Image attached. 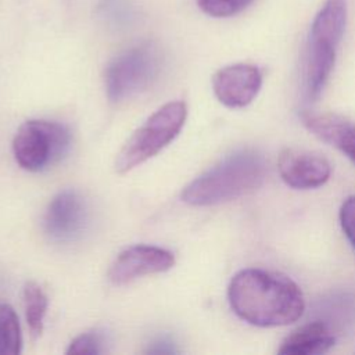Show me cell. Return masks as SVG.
<instances>
[{"label": "cell", "instance_id": "obj_19", "mask_svg": "<svg viewBox=\"0 0 355 355\" xmlns=\"http://www.w3.org/2000/svg\"><path fill=\"white\" fill-rule=\"evenodd\" d=\"M146 352L147 354H176L178 349L175 348V344L172 341L161 338L158 341H154Z\"/></svg>", "mask_w": 355, "mask_h": 355}, {"label": "cell", "instance_id": "obj_2", "mask_svg": "<svg viewBox=\"0 0 355 355\" xmlns=\"http://www.w3.org/2000/svg\"><path fill=\"white\" fill-rule=\"evenodd\" d=\"M265 161L254 150H240L191 180L182 200L194 207L216 205L257 190L265 179Z\"/></svg>", "mask_w": 355, "mask_h": 355}, {"label": "cell", "instance_id": "obj_14", "mask_svg": "<svg viewBox=\"0 0 355 355\" xmlns=\"http://www.w3.org/2000/svg\"><path fill=\"white\" fill-rule=\"evenodd\" d=\"M22 348V334L14 308L0 302V355H17Z\"/></svg>", "mask_w": 355, "mask_h": 355}, {"label": "cell", "instance_id": "obj_10", "mask_svg": "<svg viewBox=\"0 0 355 355\" xmlns=\"http://www.w3.org/2000/svg\"><path fill=\"white\" fill-rule=\"evenodd\" d=\"M277 171L282 180L297 190H309L323 186L330 175V162L315 151L284 148L277 158Z\"/></svg>", "mask_w": 355, "mask_h": 355}, {"label": "cell", "instance_id": "obj_12", "mask_svg": "<svg viewBox=\"0 0 355 355\" xmlns=\"http://www.w3.org/2000/svg\"><path fill=\"white\" fill-rule=\"evenodd\" d=\"M336 338L330 329L319 320L305 323L293 330L277 349L282 355H320L333 348Z\"/></svg>", "mask_w": 355, "mask_h": 355}, {"label": "cell", "instance_id": "obj_4", "mask_svg": "<svg viewBox=\"0 0 355 355\" xmlns=\"http://www.w3.org/2000/svg\"><path fill=\"white\" fill-rule=\"evenodd\" d=\"M186 118L184 101H171L158 108L123 144L115 158V171L126 173L157 155L176 139Z\"/></svg>", "mask_w": 355, "mask_h": 355}, {"label": "cell", "instance_id": "obj_3", "mask_svg": "<svg viewBox=\"0 0 355 355\" xmlns=\"http://www.w3.org/2000/svg\"><path fill=\"white\" fill-rule=\"evenodd\" d=\"M345 25L347 1L324 0L311 24L305 54V93L312 101L322 94L333 72Z\"/></svg>", "mask_w": 355, "mask_h": 355}, {"label": "cell", "instance_id": "obj_7", "mask_svg": "<svg viewBox=\"0 0 355 355\" xmlns=\"http://www.w3.org/2000/svg\"><path fill=\"white\" fill-rule=\"evenodd\" d=\"M262 72L254 64L237 62L218 69L212 76V90L227 108H244L258 96Z\"/></svg>", "mask_w": 355, "mask_h": 355}, {"label": "cell", "instance_id": "obj_6", "mask_svg": "<svg viewBox=\"0 0 355 355\" xmlns=\"http://www.w3.org/2000/svg\"><path fill=\"white\" fill-rule=\"evenodd\" d=\"M161 54L151 43L133 46L118 54L105 69V92L112 103H119L146 90L158 76Z\"/></svg>", "mask_w": 355, "mask_h": 355}, {"label": "cell", "instance_id": "obj_13", "mask_svg": "<svg viewBox=\"0 0 355 355\" xmlns=\"http://www.w3.org/2000/svg\"><path fill=\"white\" fill-rule=\"evenodd\" d=\"M24 308H25V318L33 338L39 337L43 331L44 326V316L47 312L49 300L42 287L35 282H28L24 287Z\"/></svg>", "mask_w": 355, "mask_h": 355}, {"label": "cell", "instance_id": "obj_1", "mask_svg": "<svg viewBox=\"0 0 355 355\" xmlns=\"http://www.w3.org/2000/svg\"><path fill=\"white\" fill-rule=\"evenodd\" d=\"M227 300L241 320L258 327L287 326L305 311L302 290L291 277L259 268L237 272L229 283Z\"/></svg>", "mask_w": 355, "mask_h": 355}, {"label": "cell", "instance_id": "obj_9", "mask_svg": "<svg viewBox=\"0 0 355 355\" xmlns=\"http://www.w3.org/2000/svg\"><path fill=\"white\" fill-rule=\"evenodd\" d=\"M86 220L87 208L82 196L73 190H64L49 202L43 226L51 240L68 243L80 236Z\"/></svg>", "mask_w": 355, "mask_h": 355}, {"label": "cell", "instance_id": "obj_11", "mask_svg": "<svg viewBox=\"0 0 355 355\" xmlns=\"http://www.w3.org/2000/svg\"><path fill=\"white\" fill-rule=\"evenodd\" d=\"M302 125L318 139L341 151L355 164V123L336 112L302 111Z\"/></svg>", "mask_w": 355, "mask_h": 355}, {"label": "cell", "instance_id": "obj_8", "mask_svg": "<svg viewBox=\"0 0 355 355\" xmlns=\"http://www.w3.org/2000/svg\"><path fill=\"white\" fill-rule=\"evenodd\" d=\"M175 265L171 251L157 247L139 244L119 252L108 270V279L115 286L128 284L141 276L162 273Z\"/></svg>", "mask_w": 355, "mask_h": 355}, {"label": "cell", "instance_id": "obj_16", "mask_svg": "<svg viewBox=\"0 0 355 355\" xmlns=\"http://www.w3.org/2000/svg\"><path fill=\"white\" fill-rule=\"evenodd\" d=\"M104 337L97 331L82 333L73 338L67 349V354L73 355H97L104 352Z\"/></svg>", "mask_w": 355, "mask_h": 355}, {"label": "cell", "instance_id": "obj_5", "mask_svg": "<svg viewBox=\"0 0 355 355\" xmlns=\"http://www.w3.org/2000/svg\"><path fill=\"white\" fill-rule=\"evenodd\" d=\"M69 144L71 135L62 123L29 119L18 128L12 139V154L22 169L40 172L61 161Z\"/></svg>", "mask_w": 355, "mask_h": 355}, {"label": "cell", "instance_id": "obj_17", "mask_svg": "<svg viewBox=\"0 0 355 355\" xmlns=\"http://www.w3.org/2000/svg\"><path fill=\"white\" fill-rule=\"evenodd\" d=\"M101 15L116 22H126L132 17V6L129 0H103L98 6Z\"/></svg>", "mask_w": 355, "mask_h": 355}, {"label": "cell", "instance_id": "obj_18", "mask_svg": "<svg viewBox=\"0 0 355 355\" xmlns=\"http://www.w3.org/2000/svg\"><path fill=\"white\" fill-rule=\"evenodd\" d=\"M338 218L347 240L355 250V196H349L344 200L340 207Z\"/></svg>", "mask_w": 355, "mask_h": 355}, {"label": "cell", "instance_id": "obj_15", "mask_svg": "<svg viewBox=\"0 0 355 355\" xmlns=\"http://www.w3.org/2000/svg\"><path fill=\"white\" fill-rule=\"evenodd\" d=\"M252 0H197L198 7L215 18L232 17L247 8Z\"/></svg>", "mask_w": 355, "mask_h": 355}]
</instances>
